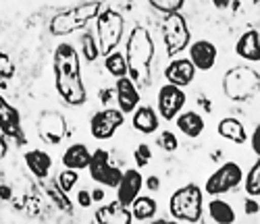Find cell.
Instances as JSON below:
<instances>
[{
  "mask_svg": "<svg viewBox=\"0 0 260 224\" xmlns=\"http://www.w3.org/2000/svg\"><path fill=\"white\" fill-rule=\"evenodd\" d=\"M54 85L60 100L69 106H81L88 102V89L81 79V58L73 44L60 42L52 54Z\"/></svg>",
  "mask_w": 260,
  "mask_h": 224,
  "instance_id": "obj_1",
  "label": "cell"
},
{
  "mask_svg": "<svg viewBox=\"0 0 260 224\" xmlns=\"http://www.w3.org/2000/svg\"><path fill=\"white\" fill-rule=\"evenodd\" d=\"M154 58V40L150 31L144 25H136L127 35L125 44V60H127V77L132 79L138 89L140 87H150L152 85V66Z\"/></svg>",
  "mask_w": 260,
  "mask_h": 224,
  "instance_id": "obj_2",
  "label": "cell"
},
{
  "mask_svg": "<svg viewBox=\"0 0 260 224\" xmlns=\"http://www.w3.org/2000/svg\"><path fill=\"white\" fill-rule=\"evenodd\" d=\"M223 92L231 102H248L260 94V73L250 64H237L223 75Z\"/></svg>",
  "mask_w": 260,
  "mask_h": 224,
  "instance_id": "obj_3",
  "label": "cell"
},
{
  "mask_svg": "<svg viewBox=\"0 0 260 224\" xmlns=\"http://www.w3.org/2000/svg\"><path fill=\"white\" fill-rule=\"evenodd\" d=\"M100 11H102L100 0H88V3H83V5H77V7H71L67 11L56 13L50 19L48 29L56 38H64L77 29H83L90 21H94L100 15Z\"/></svg>",
  "mask_w": 260,
  "mask_h": 224,
  "instance_id": "obj_4",
  "label": "cell"
},
{
  "mask_svg": "<svg viewBox=\"0 0 260 224\" xmlns=\"http://www.w3.org/2000/svg\"><path fill=\"white\" fill-rule=\"evenodd\" d=\"M169 212L173 220L183 224H196L202 218L204 212V189L198 185H183L179 187L169 199Z\"/></svg>",
  "mask_w": 260,
  "mask_h": 224,
  "instance_id": "obj_5",
  "label": "cell"
},
{
  "mask_svg": "<svg viewBox=\"0 0 260 224\" xmlns=\"http://www.w3.org/2000/svg\"><path fill=\"white\" fill-rule=\"evenodd\" d=\"M96 21V42L100 48V56H106L117 50V46L125 33V17L115 9H104L94 19Z\"/></svg>",
  "mask_w": 260,
  "mask_h": 224,
  "instance_id": "obj_6",
  "label": "cell"
},
{
  "mask_svg": "<svg viewBox=\"0 0 260 224\" xmlns=\"http://www.w3.org/2000/svg\"><path fill=\"white\" fill-rule=\"evenodd\" d=\"M162 42L169 58L179 56L191 44V31L187 25V19L181 13H171L165 17L162 23Z\"/></svg>",
  "mask_w": 260,
  "mask_h": 224,
  "instance_id": "obj_7",
  "label": "cell"
},
{
  "mask_svg": "<svg viewBox=\"0 0 260 224\" xmlns=\"http://www.w3.org/2000/svg\"><path fill=\"white\" fill-rule=\"evenodd\" d=\"M244 181V170L237 162H225L223 166L216 168L204 183V193L208 195H223L231 189H235Z\"/></svg>",
  "mask_w": 260,
  "mask_h": 224,
  "instance_id": "obj_8",
  "label": "cell"
},
{
  "mask_svg": "<svg viewBox=\"0 0 260 224\" xmlns=\"http://www.w3.org/2000/svg\"><path fill=\"white\" fill-rule=\"evenodd\" d=\"M88 170H90L92 181H96L102 187H111V189H117V185L121 183V176H123V170L111 164V154L104 147H98L92 152V160H90Z\"/></svg>",
  "mask_w": 260,
  "mask_h": 224,
  "instance_id": "obj_9",
  "label": "cell"
},
{
  "mask_svg": "<svg viewBox=\"0 0 260 224\" xmlns=\"http://www.w3.org/2000/svg\"><path fill=\"white\" fill-rule=\"evenodd\" d=\"M123 123H125L123 112L119 108L106 106L90 119V133L96 141H108L115 137V133L123 127Z\"/></svg>",
  "mask_w": 260,
  "mask_h": 224,
  "instance_id": "obj_10",
  "label": "cell"
},
{
  "mask_svg": "<svg viewBox=\"0 0 260 224\" xmlns=\"http://www.w3.org/2000/svg\"><path fill=\"white\" fill-rule=\"evenodd\" d=\"M36 129H38L40 139L44 143L58 145L64 139V135H67V119L56 110H46L40 115Z\"/></svg>",
  "mask_w": 260,
  "mask_h": 224,
  "instance_id": "obj_11",
  "label": "cell"
},
{
  "mask_svg": "<svg viewBox=\"0 0 260 224\" xmlns=\"http://www.w3.org/2000/svg\"><path fill=\"white\" fill-rule=\"evenodd\" d=\"M187 98H185V92L177 85H171V83H165L160 89H158V96H156V104H158V115L160 119L165 121H175V117L183 110Z\"/></svg>",
  "mask_w": 260,
  "mask_h": 224,
  "instance_id": "obj_12",
  "label": "cell"
},
{
  "mask_svg": "<svg viewBox=\"0 0 260 224\" xmlns=\"http://www.w3.org/2000/svg\"><path fill=\"white\" fill-rule=\"evenodd\" d=\"M0 133H3L7 139H15L19 145L25 143L21 115L5 96H0Z\"/></svg>",
  "mask_w": 260,
  "mask_h": 224,
  "instance_id": "obj_13",
  "label": "cell"
},
{
  "mask_svg": "<svg viewBox=\"0 0 260 224\" xmlns=\"http://www.w3.org/2000/svg\"><path fill=\"white\" fill-rule=\"evenodd\" d=\"M142 187H144V176H142V172L138 168L123 170L121 183L117 185V201L121 206L129 208L134 204V199L142 193Z\"/></svg>",
  "mask_w": 260,
  "mask_h": 224,
  "instance_id": "obj_14",
  "label": "cell"
},
{
  "mask_svg": "<svg viewBox=\"0 0 260 224\" xmlns=\"http://www.w3.org/2000/svg\"><path fill=\"white\" fill-rule=\"evenodd\" d=\"M189 60L196 66V71H210L219 58V50L210 40H196L189 44Z\"/></svg>",
  "mask_w": 260,
  "mask_h": 224,
  "instance_id": "obj_15",
  "label": "cell"
},
{
  "mask_svg": "<svg viewBox=\"0 0 260 224\" xmlns=\"http://www.w3.org/2000/svg\"><path fill=\"white\" fill-rule=\"evenodd\" d=\"M193 77H196V66L191 64L189 58H171V62L167 64V69H165V79L167 83L171 85H177V87H187Z\"/></svg>",
  "mask_w": 260,
  "mask_h": 224,
  "instance_id": "obj_16",
  "label": "cell"
},
{
  "mask_svg": "<svg viewBox=\"0 0 260 224\" xmlns=\"http://www.w3.org/2000/svg\"><path fill=\"white\" fill-rule=\"evenodd\" d=\"M115 100H117V108L123 112V115H129L140 106V89L138 85L129 79V77H121L117 79V85H115Z\"/></svg>",
  "mask_w": 260,
  "mask_h": 224,
  "instance_id": "obj_17",
  "label": "cell"
},
{
  "mask_svg": "<svg viewBox=\"0 0 260 224\" xmlns=\"http://www.w3.org/2000/svg\"><path fill=\"white\" fill-rule=\"evenodd\" d=\"M94 218L98 224H132V220H134L132 210L121 206L117 199L106 206H100L94 212Z\"/></svg>",
  "mask_w": 260,
  "mask_h": 224,
  "instance_id": "obj_18",
  "label": "cell"
},
{
  "mask_svg": "<svg viewBox=\"0 0 260 224\" xmlns=\"http://www.w3.org/2000/svg\"><path fill=\"white\" fill-rule=\"evenodd\" d=\"M235 54L246 62H260V33L248 29L235 42Z\"/></svg>",
  "mask_w": 260,
  "mask_h": 224,
  "instance_id": "obj_19",
  "label": "cell"
},
{
  "mask_svg": "<svg viewBox=\"0 0 260 224\" xmlns=\"http://www.w3.org/2000/svg\"><path fill=\"white\" fill-rule=\"evenodd\" d=\"M90 160H92V152L85 143H73L69 145L67 150L62 152L60 156V162L64 168H71V170H83L90 166Z\"/></svg>",
  "mask_w": 260,
  "mask_h": 224,
  "instance_id": "obj_20",
  "label": "cell"
},
{
  "mask_svg": "<svg viewBox=\"0 0 260 224\" xmlns=\"http://www.w3.org/2000/svg\"><path fill=\"white\" fill-rule=\"evenodd\" d=\"M23 160H25V166L29 168V172H31L36 178H42V181H46V178L50 176L52 158H50L48 152H44V150H29V152H25Z\"/></svg>",
  "mask_w": 260,
  "mask_h": 224,
  "instance_id": "obj_21",
  "label": "cell"
},
{
  "mask_svg": "<svg viewBox=\"0 0 260 224\" xmlns=\"http://www.w3.org/2000/svg\"><path fill=\"white\" fill-rule=\"evenodd\" d=\"M175 125H177V129L183 133V135L189 137V139L200 137L204 133V127H206L202 115H200V112H196V110L179 112V115L175 117Z\"/></svg>",
  "mask_w": 260,
  "mask_h": 224,
  "instance_id": "obj_22",
  "label": "cell"
},
{
  "mask_svg": "<svg viewBox=\"0 0 260 224\" xmlns=\"http://www.w3.org/2000/svg\"><path fill=\"white\" fill-rule=\"evenodd\" d=\"M160 125V117L152 106H138L134 110V129L142 135H152Z\"/></svg>",
  "mask_w": 260,
  "mask_h": 224,
  "instance_id": "obj_23",
  "label": "cell"
},
{
  "mask_svg": "<svg viewBox=\"0 0 260 224\" xmlns=\"http://www.w3.org/2000/svg\"><path fill=\"white\" fill-rule=\"evenodd\" d=\"M216 133L231 141V143H237V145H244L248 141V133H246V127L242 125V121H237L233 117H227V119H221L219 125H216Z\"/></svg>",
  "mask_w": 260,
  "mask_h": 224,
  "instance_id": "obj_24",
  "label": "cell"
},
{
  "mask_svg": "<svg viewBox=\"0 0 260 224\" xmlns=\"http://www.w3.org/2000/svg\"><path fill=\"white\" fill-rule=\"evenodd\" d=\"M129 210H132V216L138 220V222H146V220H152L158 212V204L154 197L150 195H138L134 199V204L129 206Z\"/></svg>",
  "mask_w": 260,
  "mask_h": 224,
  "instance_id": "obj_25",
  "label": "cell"
},
{
  "mask_svg": "<svg viewBox=\"0 0 260 224\" xmlns=\"http://www.w3.org/2000/svg\"><path fill=\"white\" fill-rule=\"evenodd\" d=\"M208 216H210L212 222H216V224H233V222H235V212H233V208L227 204L225 199H219V197L210 199V204H208Z\"/></svg>",
  "mask_w": 260,
  "mask_h": 224,
  "instance_id": "obj_26",
  "label": "cell"
},
{
  "mask_svg": "<svg viewBox=\"0 0 260 224\" xmlns=\"http://www.w3.org/2000/svg\"><path fill=\"white\" fill-rule=\"evenodd\" d=\"M104 66H106V71L111 73L115 79H121V77H127V60H125V54L115 50L111 54H106L104 56Z\"/></svg>",
  "mask_w": 260,
  "mask_h": 224,
  "instance_id": "obj_27",
  "label": "cell"
},
{
  "mask_svg": "<svg viewBox=\"0 0 260 224\" xmlns=\"http://www.w3.org/2000/svg\"><path fill=\"white\" fill-rule=\"evenodd\" d=\"M79 44H81V56L85 62H96L100 58V48L92 31H83L79 38Z\"/></svg>",
  "mask_w": 260,
  "mask_h": 224,
  "instance_id": "obj_28",
  "label": "cell"
},
{
  "mask_svg": "<svg viewBox=\"0 0 260 224\" xmlns=\"http://www.w3.org/2000/svg\"><path fill=\"white\" fill-rule=\"evenodd\" d=\"M46 191H48V197L54 201L58 210H62L64 214H73V204H71V199L67 197V193H64V191L56 185V181H54V183H48V185H46Z\"/></svg>",
  "mask_w": 260,
  "mask_h": 224,
  "instance_id": "obj_29",
  "label": "cell"
},
{
  "mask_svg": "<svg viewBox=\"0 0 260 224\" xmlns=\"http://www.w3.org/2000/svg\"><path fill=\"white\" fill-rule=\"evenodd\" d=\"M244 187L246 193L250 197H258L260 195V158H256V162L250 166V170L244 176Z\"/></svg>",
  "mask_w": 260,
  "mask_h": 224,
  "instance_id": "obj_30",
  "label": "cell"
},
{
  "mask_svg": "<svg viewBox=\"0 0 260 224\" xmlns=\"http://www.w3.org/2000/svg\"><path fill=\"white\" fill-rule=\"evenodd\" d=\"M79 183V174H77V170H71V168H62L60 172H58V176H56V185L64 191V193H71L73 191V187Z\"/></svg>",
  "mask_w": 260,
  "mask_h": 224,
  "instance_id": "obj_31",
  "label": "cell"
},
{
  "mask_svg": "<svg viewBox=\"0 0 260 224\" xmlns=\"http://www.w3.org/2000/svg\"><path fill=\"white\" fill-rule=\"evenodd\" d=\"M148 5L156 9L158 13L171 15V13H179L185 5V0H148Z\"/></svg>",
  "mask_w": 260,
  "mask_h": 224,
  "instance_id": "obj_32",
  "label": "cell"
},
{
  "mask_svg": "<svg viewBox=\"0 0 260 224\" xmlns=\"http://www.w3.org/2000/svg\"><path fill=\"white\" fill-rule=\"evenodd\" d=\"M156 145L162 150V152H167V154H171V152H175L177 147H179V139H177V135L173 131H160V135H158V139H156Z\"/></svg>",
  "mask_w": 260,
  "mask_h": 224,
  "instance_id": "obj_33",
  "label": "cell"
},
{
  "mask_svg": "<svg viewBox=\"0 0 260 224\" xmlns=\"http://www.w3.org/2000/svg\"><path fill=\"white\" fill-rule=\"evenodd\" d=\"M134 160H136L138 170L144 168V166H148L150 162H152V147H150L148 143H144V141L138 143L136 150H134Z\"/></svg>",
  "mask_w": 260,
  "mask_h": 224,
  "instance_id": "obj_34",
  "label": "cell"
},
{
  "mask_svg": "<svg viewBox=\"0 0 260 224\" xmlns=\"http://www.w3.org/2000/svg\"><path fill=\"white\" fill-rule=\"evenodd\" d=\"M77 204H79L81 208H90V206L94 204L92 191H88V189H79V191H77Z\"/></svg>",
  "mask_w": 260,
  "mask_h": 224,
  "instance_id": "obj_35",
  "label": "cell"
},
{
  "mask_svg": "<svg viewBox=\"0 0 260 224\" xmlns=\"http://www.w3.org/2000/svg\"><path fill=\"white\" fill-rule=\"evenodd\" d=\"M244 212H246L248 216H254V214L260 212V204L256 201V197H248V199L244 201Z\"/></svg>",
  "mask_w": 260,
  "mask_h": 224,
  "instance_id": "obj_36",
  "label": "cell"
},
{
  "mask_svg": "<svg viewBox=\"0 0 260 224\" xmlns=\"http://www.w3.org/2000/svg\"><path fill=\"white\" fill-rule=\"evenodd\" d=\"M250 145H252V152L260 158V125L254 129L252 133V137H250Z\"/></svg>",
  "mask_w": 260,
  "mask_h": 224,
  "instance_id": "obj_37",
  "label": "cell"
},
{
  "mask_svg": "<svg viewBox=\"0 0 260 224\" xmlns=\"http://www.w3.org/2000/svg\"><path fill=\"white\" fill-rule=\"evenodd\" d=\"M144 187L148 189V191H158L160 189V178L156 176V174H152V176H148L146 181H144Z\"/></svg>",
  "mask_w": 260,
  "mask_h": 224,
  "instance_id": "obj_38",
  "label": "cell"
},
{
  "mask_svg": "<svg viewBox=\"0 0 260 224\" xmlns=\"http://www.w3.org/2000/svg\"><path fill=\"white\" fill-rule=\"evenodd\" d=\"M98 98H100L102 104H108V102L115 98V87H113V89H102V92H98Z\"/></svg>",
  "mask_w": 260,
  "mask_h": 224,
  "instance_id": "obj_39",
  "label": "cell"
},
{
  "mask_svg": "<svg viewBox=\"0 0 260 224\" xmlns=\"http://www.w3.org/2000/svg\"><path fill=\"white\" fill-rule=\"evenodd\" d=\"M7 154H9V139L3 135V133H0V160H3Z\"/></svg>",
  "mask_w": 260,
  "mask_h": 224,
  "instance_id": "obj_40",
  "label": "cell"
},
{
  "mask_svg": "<svg viewBox=\"0 0 260 224\" xmlns=\"http://www.w3.org/2000/svg\"><path fill=\"white\" fill-rule=\"evenodd\" d=\"M11 197H13V189H11L9 185H0V199L9 201Z\"/></svg>",
  "mask_w": 260,
  "mask_h": 224,
  "instance_id": "obj_41",
  "label": "cell"
},
{
  "mask_svg": "<svg viewBox=\"0 0 260 224\" xmlns=\"http://www.w3.org/2000/svg\"><path fill=\"white\" fill-rule=\"evenodd\" d=\"M106 197V193H104V189L102 187H98V189H94L92 191V199H94V204H100V201Z\"/></svg>",
  "mask_w": 260,
  "mask_h": 224,
  "instance_id": "obj_42",
  "label": "cell"
},
{
  "mask_svg": "<svg viewBox=\"0 0 260 224\" xmlns=\"http://www.w3.org/2000/svg\"><path fill=\"white\" fill-rule=\"evenodd\" d=\"M212 5L216 7V9H221V11H225L229 5H231V0H212Z\"/></svg>",
  "mask_w": 260,
  "mask_h": 224,
  "instance_id": "obj_43",
  "label": "cell"
},
{
  "mask_svg": "<svg viewBox=\"0 0 260 224\" xmlns=\"http://www.w3.org/2000/svg\"><path fill=\"white\" fill-rule=\"evenodd\" d=\"M150 224H183V222H177V220H167V218H158V220H152Z\"/></svg>",
  "mask_w": 260,
  "mask_h": 224,
  "instance_id": "obj_44",
  "label": "cell"
}]
</instances>
